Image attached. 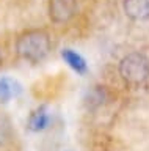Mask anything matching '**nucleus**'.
Segmentation results:
<instances>
[{"label":"nucleus","mask_w":149,"mask_h":151,"mask_svg":"<svg viewBox=\"0 0 149 151\" xmlns=\"http://www.w3.org/2000/svg\"><path fill=\"white\" fill-rule=\"evenodd\" d=\"M52 41L46 30L31 28L21 33L16 40V52L22 60L30 63H39L49 55Z\"/></svg>","instance_id":"f257e3e1"},{"label":"nucleus","mask_w":149,"mask_h":151,"mask_svg":"<svg viewBox=\"0 0 149 151\" xmlns=\"http://www.w3.org/2000/svg\"><path fill=\"white\" fill-rule=\"evenodd\" d=\"M118 71L124 82L141 85L149 80V58L140 52H130L121 58Z\"/></svg>","instance_id":"f03ea898"},{"label":"nucleus","mask_w":149,"mask_h":151,"mask_svg":"<svg viewBox=\"0 0 149 151\" xmlns=\"http://www.w3.org/2000/svg\"><path fill=\"white\" fill-rule=\"evenodd\" d=\"M77 13L76 0H50L49 16L55 24H64Z\"/></svg>","instance_id":"7ed1b4c3"},{"label":"nucleus","mask_w":149,"mask_h":151,"mask_svg":"<svg viewBox=\"0 0 149 151\" xmlns=\"http://www.w3.org/2000/svg\"><path fill=\"white\" fill-rule=\"evenodd\" d=\"M124 14L135 22L149 21V0H124Z\"/></svg>","instance_id":"20e7f679"},{"label":"nucleus","mask_w":149,"mask_h":151,"mask_svg":"<svg viewBox=\"0 0 149 151\" xmlns=\"http://www.w3.org/2000/svg\"><path fill=\"white\" fill-rule=\"evenodd\" d=\"M50 121V116H49V110L46 106H39L36 110L31 112V115L29 118V129L33 131V132H39V131H44L47 127Z\"/></svg>","instance_id":"39448f33"},{"label":"nucleus","mask_w":149,"mask_h":151,"mask_svg":"<svg viewBox=\"0 0 149 151\" xmlns=\"http://www.w3.org/2000/svg\"><path fill=\"white\" fill-rule=\"evenodd\" d=\"M61 58L64 60V63H66L71 69L76 71L77 74H85L88 71V65H86L85 58H83L80 54H77L76 50L63 49L61 50Z\"/></svg>","instance_id":"423d86ee"},{"label":"nucleus","mask_w":149,"mask_h":151,"mask_svg":"<svg viewBox=\"0 0 149 151\" xmlns=\"http://www.w3.org/2000/svg\"><path fill=\"white\" fill-rule=\"evenodd\" d=\"M22 91V87L17 80L11 77H2L0 79V101L8 102L10 99L19 96Z\"/></svg>","instance_id":"0eeeda50"},{"label":"nucleus","mask_w":149,"mask_h":151,"mask_svg":"<svg viewBox=\"0 0 149 151\" xmlns=\"http://www.w3.org/2000/svg\"><path fill=\"white\" fill-rule=\"evenodd\" d=\"M11 139V124L5 116L0 115V148L5 146Z\"/></svg>","instance_id":"6e6552de"}]
</instances>
